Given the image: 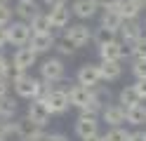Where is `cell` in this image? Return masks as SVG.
Segmentation results:
<instances>
[{"label":"cell","instance_id":"22","mask_svg":"<svg viewBox=\"0 0 146 141\" xmlns=\"http://www.w3.org/2000/svg\"><path fill=\"white\" fill-rule=\"evenodd\" d=\"M14 122H17V129H19V134H21L24 141H29L31 136H35V134L42 132V127L35 125V122H31L29 118H21V120H14Z\"/></svg>","mask_w":146,"mask_h":141},{"label":"cell","instance_id":"38","mask_svg":"<svg viewBox=\"0 0 146 141\" xmlns=\"http://www.w3.org/2000/svg\"><path fill=\"white\" fill-rule=\"evenodd\" d=\"M7 89H10V78H0V99L7 97Z\"/></svg>","mask_w":146,"mask_h":141},{"label":"cell","instance_id":"11","mask_svg":"<svg viewBox=\"0 0 146 141\" xmlns=\"http://www.w3.org/2000/svg\"><path fill=\"white\" fill-rule=\"evenodd\" d=\"M118 35H120V40L132 45L134 40H139V38L144 35V26L139 24V19H125L120 31H118Z\"/></svg>","mask_w":146,"mask_h":141},{"label":"cell","instance_id":"12","mask_svg":"<svg viewBox=\"0 0 146 141\" xmlns=\"http://www.w3.org/2000/svg\"><path fill=\"white\" fill-rule=\"evenodd\" d=\"M54 42H57V38H54L52 31H47V33H33L29 47H31L35 54H45V52L54 50Z\"/></svg>","mask_w":146,"mask_h":141},{"label":"cell","instance_id":"32","mask_svg":"<svg viewBox=\"0 0 146 141\" xmlns=\"http://www.w3.org/2000/svg\"><path fill=\"white\" fill-rule=\"evenodd\" d=\"M12 14H14V9L10 5H0V26H10L12 24Z\"/></svg>","mask_w":146,"mask_h":141},{"label":"cell","instance_id":"3","mask_svg":"<svg viewBox=\"0 0 146 141\" xmlns=\"http://www.w3.org/2000/svg\"><path fill=\"white\" fill-rule=\"evenodd\" d=\"M127 56H132V45L123 40H113L104 47H99V59L102 61H123Z\"/></svg>","mask_w":146,"mask_h":141},{"label":"cell","instance_id":"18","mask_svg":"<svg viewBox=\"0 0 146 141\" xmlns=\"http://www.w3.org/2000/svg\"><path fill=\"white\" fill-rule=\"evenodd\" d=\"M99 73H102V82H115L123 75L120 61H99Z\"/></svg>","mask_w":146,"mask_h":141},{"label":"cell","instance_id":"14","mask_svg":"<svg viewBox=\"0 0 146 141\" xmlns=\"http://www.w3.org/2000/svg\"><path fill=\"white\" fill-rule=\"evenodd\" d=\"M66 92H68V101H71V106H76V108H80V111L87 106L90 97H92V89H90V87H83V85H78V82H76V85H71Z\"/></svg>","mask_w":146,"mask_h":141},{"label":"cell","instance_id":"35","mask_svg":"<svg viewBox=\"0 0 146 141\" xmlns=\"http://www.w3.org/2000/svg\"><path fill=\"white\" fill-rule=\"evenodd\" d=\"M42 3H45L47 9H57V7H66L68 0H42Z\"/></svg>","mask_w":146,"mask_h":141},{"label":"cell","instance_id":"25","mask_svg":"<svg viewBox=\"0 0 146 141\" xmlns=\"http://www.w3.org/2000/svg\"><path fill=\"white\" fill-rule=\"evenodd\" d=\"M29 26H31L33 33H47V31H52V26H50V14H47V12H38V14L29 21Z\"/></svg>","mask_w":146,"mask_h":141},{"label":"cell","instance_id":"23","mask_svg":"<svg viewBox=\"0 0 146 141\" xmlns=\"http://www.w3.org/2000/svg\"><path fill=\"white\" fill-rule=\"evenodd\" d=\"M115 9L123 19H139V14H141V7L137 5V0H120V5Z\"/></svg>","mask_w":146,"mask_h":141},{"label":"cell","instance_id":"17","mask_svg":"<svg viewBox=\"0 0 146 141\" xmlns=\"http://www.w3.org/2000/svg\"><path fill=\"white\" fill-rule=\"evenodd\" d=\"M97 9H99V5L94 0H73V5H71V12L78 19H92L97 14Z\"/></svg>","mask_w":146,"mask_h":141},{"label":"cell","instance_id":"43","mask_svg":"<svg viewBox=\"0 0 146 141\" xmlns=\"http://www.w3.org/2000/svg\"><path fill=\"white\" fill-rule=\"evenodd\" d=\"M0 141H5V139H3V136H0Z\"/></svg>","mask_w":146,"mask_h":141},{"label":"cell","instance_id":"34","mask_svg":"<svg viewBox=\"0 0 146 141\" xmlns=\"http://www.w3.org/2000/svg\"><path fill=\"white\" fill-rule=\"evenodd\" d=\"M94 3L99 5V9H115L120 5V0H94Z\"/></svg>","mask_w":146,"mask_h":141},{"label":"cell","instance_id":"33","mask_svg":"<svg viewBox=\"0 0 146 141\" xmlns=\"http://www.w3.org/2000/svg\"><path fill=\"white\" fill-rule=\"evenodd\" d=\"M10 71H12V61L0 54V78H10Z\"/></svg>","mask_w":146,"mask_h":141},{"label":"cell","instance_id":"20","mask_svg":"<svg viewBox=\"0 0 146 141\" xmlns=\"http://www.w3.org/2000/svg\"><path fill=\"white\" fill-rule=\"evenodd\" d=\"M125 122L132 127H139L146 122V106L144 103H137L132 108H125Z\"/></svg>","mask_w":146,"mask_h":141},{"label":"cell","instance_id":"7","mask_svg":"<svg viewBox=\"0 0 146 141\" xmlns=\"http://www.w3.org/2000/svg\"><path fill=\"white\" fill-rule=\"evenodd\" d=\"M64 38H68L76 47H85L92 42V28L87 24H68V28H64Z\"/></svg>","mask_w":146,"mask_h":141},{"label":"cell","instance_id":"15","mask_svg":"<svg viewBox=\"0 0 146 141\" xmlns=\"http://www.w3.org/2000/svg\"><path fill=\"white\" fill-rule=\"evenodd\" d=\"M50 26H52V31H64V28H68L71 24V9L66 7H57V9H50Z\"/></svg>","mask_w":146,"mask_h":141},{"label":"cell","instance_id":"31","mask_svg":"<svg viewBox=\"0 0 146 141\" xmlns=\"http://www.w3.org/2000/svg\"><path fill=\"white\" fill-rule=\"evenodd\" d=\"M132 75L137 80H144L146 78V59H134L132 61Z\"/></svg>","mask_w":146,"mask_h":141},{"label":"cell","instance_id":"1","mask_svg":"<svg viewBox=\"0 0 146 141\" xmlns=\"http://www.w3.org/2000/svg\"><path fill=\"white\" fill-rule=\"evenodd\" d=\"M35 61H38V54H35L29 45H26V47H17V52H14V56H12L10 78H14L17 73H26V71L31 73V68L35 66Z\"/></svg>","mask_w":146,"mask_h":141},{"label":"cell","instance_id":"40","mask_svg":"<svg viewBox=\"0 0 146 141\" xmlns=\"http://www.w3.org/2000/svg\"><path fill=\"white\" fill-rule=\"evenodd\" d=\"M83 141H104V136H102V134H94V136H87V139H83Z\"/></svg>","mask_w":146,"mask_h":141},{"label":"cell","instance_id":"29","mask_svg":"<svg viewBox=\"0 0 146 141\" xmlns=\"http://www.w3.org/2000/svg\"><path fill=\"white\" fill-rule=\"evenodd\" d=\"M132 59H146V35L132 42Z\"/></svg>","mask_w":146,"mask_h":141},{"label":"cell","instance_id":"27","mask_svg":"<svg viewBox=\"0 0 146 141\" xmlns=\"http://www.w3.org/2000/svg\"><path fill=\"white\" fill-rule=\"evenodd\" d=\"M104 141H130V129H125V127H111L104 134Z\"/></svg>","mask_w":146,"mask_h":141},{"label":"cell","instance_id":"6","mask_svg":"<svg viewBox=\"0 0 146 141\" xmlns=\"http://www.w3.org/2000/svg\"><path fill=\"white\" fill-rule=\"evenodd\" d=\"M45 103H47V108L52 115H61V113H66L71 108V101H68V92L61 89V87H52L50 97L45 99Z\"/></svg>","mask_w":146,"mask_h":141},{"label":"cell","instance_id":"9","mask_svg":"<svg viewBox=\"0 0 146 141\" xmlns=\"http://www.w3.org/2000/svg\"><path fill=\"white\" fill-rule=\"evenodd\" d=\"M99 134V115H87V113H80L76 120V136L83 141L87 136Z\"/></svg>","mask_w":146,"mask_h":141},{"label":"cell","instance_id":"16","mask_svg":"<svg viewBox=\"0 0 146 141\" xmlns=\"http://www.w3.org/2000/svg\"><path fill=\"white\" fill-rule=\"evenodd\" d=\"M40 12V7L35 0H17L14 3V14L21 19V21H31V19Z\"/></svg>","mask_w":146,"mask_h":141},{"label":"cell","instance_id":"30","mask_svg":"<svg viewBox=\"0 0 146 141\" xmlns=\"http://www.w3.org/2000/svg\"><path fill=\"white\" fill-rule=\"evenodd\" d=\"M92 97H94L99 103H102V106H108V103H111V92L104 89V87H99V85L92 89Z\"/></svg>","mask_w":146,"mask_h":141},{"label":"cell","instance_id":"39","mask_svg":"<svg viewBox=\"0 0 146 141\" xmlns=\"http://www.w3.org/2000/svg\"><path fill=\"white\" fill-rule=\"evenodd\" d=\"M130 141H146V132H144V129L130 132Z\"/></svg>","mask_w":146,"mask_h":141},{"label":"cell","instance_id":"36","mask_svg":"<svg viewBox=\"0 0 146 141\" xmlns=\"http://www.w3.org/2000/svg\"><path fill=\"white\" fill-rule=\"evenodd\" d=\"M134 89L139 92L141 101H146V78H144V80H137V82H134Z\"/></svg>","mask_w":146,"mask_h":141},{"label":"cell","instance_id":"26","mask_svg":"<svg viewBox=\"0 0 146 141\" xmlns=\"http://www.w3.org/2000/svg\"><path fill=\"white\" fill-rule=\"evenodd\" d=\"M76 50H78V47L73 45L68 38H64V35L57 38V42H54V52H57L59 56H71V54H76Z\"/></svg>","mask_w":146,"mask_h":141},{"label":"cell","instance_id":"41","mask_svg":"<svg viewBox=\"0 0 146 141\" xmlns=\"http://www.w3.org/2000/svg\"><path fill=\"white\" fill-rule=\"evenodd\" d=\"M137 5H139L141 9H146V0H137Z\"/></svg>","mask_w":146,"mask_h":141},{"label":"cell","instance_id":"37","mask_svg":"<svg viewBox=\"0 0 146 141\" xmlns=\"http://www.w3.org/2000/svg\"><path fill=\"white\" fill-rule=\"evenodd\" d=\"M10 45V35H7V26H0V50Z\"/></svg>","mask_w":146,"mask_h":141},{"label":"cell","instance_id":"42","mask_svg":"<svg viewBox=\"0 0 146 141\" xmlns=\"http://www.w3.org/2000/svg\"><path fill=\"white\" fill-rule=\"evenodd\" d=\"M7 3H10V0H0V5H7Z\"/></svg>","mask_w":146,"mask_h":141},{"label":"cell","instance_id":"5","mask_svg":"<svg viewBox=\"0 0 146 141\" xmlns=\"http://www.w3.org/2000/svg\"><path fill=\"white\" fill-rule=\"evenodd\" d=\"M12 85H14V92H17V97H21V99H33L35 97V87H38V78H33V75L26 71V73H17L14 78H12Z\"/></svg>","mask_w":146,"mask_h":141},{"label":"cell","instance_id":"21","mask_svg":"<svg viewBox=\"0 0 146 141\" xmlns=\"http://www.w3.org/2000/svg\"><path fill=\"white\" fill-rule=\"evenodd\" d=\"M118 103L125 108H132L137 106V103H141V97H139V92L134 89V85H127V87L120 89V94H118Z\"/></svg>","mask_w":146,"mask_h":141},{"label":"cell","instance_id":"8","mask_svg":"<svg viewBox=\"0 0 146 141\" xmlns=\"http://www.w3.org/2000/svg\"><path fill=\"white\" fill-rule=\"evenodd\" d=\"M76 82L83 85V87L94 89L99 82H102V73H99V64H83L76 73Z\"/></svg>","mask_w":146,"mask_h":141},{"label":"cell","instance_id":"10","mask_svg":"<svg viewBox=\"0 0 146 141\" xmlns=\"http://www.w3.org/2000/svg\"><path fill=\"white\" fill-rule=\"evenodd\" d=\"M26 118H29L31 122H35V125L45 127V125L50 122L52 113H50V108H47V103H45V101L31 99V101H29V108H26Z\"/></svg>","mask_w":146,"mask_h":141},{"label":"cell","instance_id":"24","mask_svg":"<svg viewBox=\"0 0 146 141\" xmlns=\"http://www.w3.org/2000/svg\"><path fill=\"white\" fill-rule=\"evenodd\" d=\"M113 40H118V33L115 31H108V28H104V26H99V28L92 31V42L97 47H104V45L113 42Z\"/></svg>","mask_w":146,"mask_h":141},{"label":"cell","instance_id":"4","mask_svg":"<svg viewBox=\"0 0 146 141\" xmlns=\"http://www.w3.org/2000/svg\"><path fill=\"white\" fill-rule=\"evenodd\" d=\"M7 35H10V45H14V47H26V45L31 42L33 31H31L29 21L17 19V21H12L10 26H7Z\"/></svg>","mask_w":146,"mask_h":141},{"label":"cell","instance_id":"13","mask_svg":"<svg viewBox=\"0 0 146 141\" xmlns=\"http://www.w3.org/2000/svg\"><path fill=\"white\" fill-rule=\"evenodd\" d=\"M102 120L108 127H123V122H125V106H120V103H108V106H104Z\"/></svg>","mask_w":146,"mask_h":141},{"label":"cell","instance_id":"28","mask_svg":"<svg viewBox=\"0 0 146 141\" xmlns=\"http://www.w3.org/2000/svg\"><path fill=\"white\" fill-rule=\"evenodd\" d=\"M14 113H17V101L10 99V97H3L0 99V115L7 118V120H12Z\"/></svg>","mask_w":146,"mask_h":141},{"label":"cell","instance_id":"2","mask_svg":"<svg viewBox=\"0 0 146 141\" xmlns=\"http://www.w3.org/2000/svg\"><path fill=\"white\" fill-rule=\"evenodd\" d=\"M64 75H66V66H64L61 56H52V59H45L40 64V80L57 85L64 80Z\"/></svg>","mask_w":146,"mask_h":141},{"label":"cell","instance_id":"19","mask_svg":"<svg viewBox=\"0 0 146 141\" xmlns=\"http://www.w3.org/2000/svg\"><path fill=\"white\" fill-rule=\"evenodd\" d=\"M99 26H104V28H108V31H120V26H123V21L125 19L118 14V9H102V19H99Z\"/></svg>","mask_w":146,"mask_h":141}]
</instances>
